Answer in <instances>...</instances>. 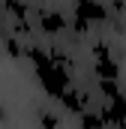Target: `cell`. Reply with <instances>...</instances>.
Returning a JSON list of instances; mask_svg holds the SVG:
<instances>
[{
    "instance_id": "cell-1",
    "label": "cell",
    "mask_w": 126,
    "mask_h": 129,
    "mask_svg": "<svg viewBox=\"0 0 126 129\" xmlns=\"http://www.w3.org/2000/svg\"><path fill=\"white\" fill-rule=\"evenodd\" d=\"M96 21H108V6H102L96 0H78L72 6V27L75 30H87Z\"/></svg>"
},
{
    "instance_id": "cell-2",
    "label": "cell",
    "mask_w": 126,
    "mask_h": 129,
    "mask_svg": "<svg viewBox=\"0 0 126 129\" xmlns=\"http://www.w3.org/2000/svg\"><path fill=\"white\" fill-rule=\"evenodd\" d=\"M33 12H36V18H39V30L42 33H60V30H66V24H69L66 12H60V9H33Z\"/></svg>"
},
{
    "instance_id": "cell-3",
    "label": "cell",
    "mask_w": 126,
    "mask_h": 129,
    "mask_svg": "<svg viewBox=\"0 0 126 129\" xmlns=\"http://www.w3.org/2000/svg\"><path fill=\"white\" fill-rule=\"evenodd\" d=\"M93 75L99 81H117L120 78V63L111 57V60H96L93 63Z\"/></svg>"
},
{
    "instance_id": "cell-4",
    "label": "cell",
    "mask_w": 126,
    "mask_h": 129,
    "mask_svg": "<svg viewBox=\"0 0 126 129\" xmlns=\"http://www.w3.org/2000/svg\"><path fill=\"white\" fill-rule=\"evenodd\" d=\"M78 123H81V129H108L105 123H102V117H99L96 111H90V108L78 114Z\"/></svg>"
},
{
    "instance_id": "cell-5",
    "label": "cell",
    "mask_w": 126,
    "mask_h": 129,
    "mask_svg": "<svg viewBox=\"0 0 126 129\" xmlns=\"http://www.w3.org/2000/svg\"><path fill=\"white\" fill-rule=\"evenodd\" d=\"M3 45H6V51H9L12 57H21V54H24V45H21V39H18V36H6V42H3Z\"/></svg>"
},
{
    "instance_id": "cell-6",
    "label": "cell",
    "mask_w": 126,
    "mask_h": 129,
    "mask_svg": "<svg viewBox=\"0 0 126 129\" xmlns=\"http://www.w3.org/2000/svg\"><path fill=\"white\" fill-rule=\"evenodd\" d=\"M93 54H96V60H111V45L108 42H96Z\"/></svg>"
},
{
    "instance_id": "cell-7",
    "label": "cell",
    "mask_w": 126,
    "mask_h": 129,
    "mask_svg": "<svg viewBox=\"0 0 126 129\" xmlns=\"http://www.w3.org/2000/svg\"><path fill=\"white\" fill-rule=\"evenodd\" d=\"M39 120H42V126H45V129H57V120H60V117H57V114H51V111H42V114H39Z\"/></svg>"
},
{
    "instance_id": "cell-8",
    "label": "cell",
    "mask_w": 126,
    "mask_h": 129,
    "mask_svg": "<svg viewBox=\"0 0 126 129\" xmlns=\"http://www.w3.org/2000/svg\"><path fill=\"white\" fill-rule=\"evenodd\" d=\"M3 120H6V108L0 105V123H3Z\"/></svg>"
},
{
    "instance_id": "cell-9",
    "label": "cell",
    "mask_w": 126,
    "mask_h": 129,
    "mask_svg": "<svg viewBox=\"0 0 126 129\" xmlns=\"http://www.w3.org/2000/svg\"><path fill=\"white\" fill-rule=\"evenodd\" d=\"M0 33H3V27H0Z\"/></svg>"
}]
</instances>
